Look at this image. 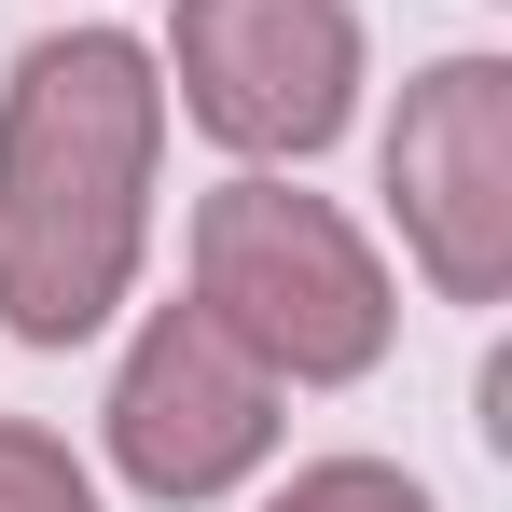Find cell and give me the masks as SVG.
Segmentation results:
<instances>
[{"label": "cell", "mask_w": 512, "mask_h": 512, "mask_svg": "<svg viewBox=\"0 0 512 512\" xmlns=\"http://www.w3.org/2000/svg\"><path fill=\"white\" fill-rule=\"evenodd\" d=\"M167 84L125 28L42 42L0 97V319L28 346H84L139 277V194H153Z\"/></svg>", "instance_id": "6da1fadb"}, {"label": "cell", "mask_w": 512, "mask_h": 512, "mask_svg": "<svg viewBox=\"0 0 512 512\" xmlns=\"http://www.w3.org/2000/svg\"><path fill=\"white\" fill-rule=\"evenodd\" d=\"M194 305L250 346L263 374H291V388L374 374V346H388L374 250L346 236L319 194H291V180H222L194 208Z\"/></svg>", "instance_id": "7a4b0ae2"}, {"label": "cell", "mask_w": 512, "mask_h": 512, "mask_svg": "<svg viewBox=\"0 0 512 512\" xmlns=\"http://www.w3.org/2000/svg\"><path fill=\"white\" fill-rule=\"evenodd\" d=\"M388 194H402V236L457 305H499L512 277V70L499 56H443L402 125H388Z\"/></svg>", "instance_id": "3957f363"}, {"label": "cell", "mask_w": 512, "mask_h": 512, "mask_svg": "<svg viewBox=\"0 0 512 512\" xmlns=\"http://www.w3.org/2000/svg\"><path fill=\"white\" fill-rule=\"evenodd\" d=\"M360 84L346 0H180V97L236 153H319Z\"/></svg>", "instance_id": "277c9868"}, {"label": "cell", "mask_w": 512, "mask_h": 512, "mask_svg": "<svg viewBox=\"0 0 512 512\" xmlns=\"http://www.w3.org/2000/svg\"><path fill=\"white\" fill-rule=\"evenodd\" d=\"M263 443H277V374L208 305H167L125 360V388H111V457L153 499H222Z\"/></svg>", "instance_id": "5b68a950"}, {"label": "cell", "mask_w": 512, "mask_h": 512, "mask_svg": "<svg viewBox=\"0 0 512 512\" xmlns=\"http://www.w3.org/2000/svg\"><path fill=\"white\" fill-rule=\"evenodd\" d=\"M0 512H97V499H84V471H70V443L0 429Z\"/></svg>", "instance_id": "8992f818"}, {"label": "cell", "mask_w": 512, "mask_h": 512, "mask_svg": "<svg viewBox=\"0 0 512 512\" xmlns=\"http://www.w3.org/2000/svg\"><path fill=\"white\" fill-rule=\"evenodd\" d=\"M277 512H429L402 471H374V457H319V471H291V499Z\"/></svg>", "instance_id": "52a82bcc"}]
</instances>
